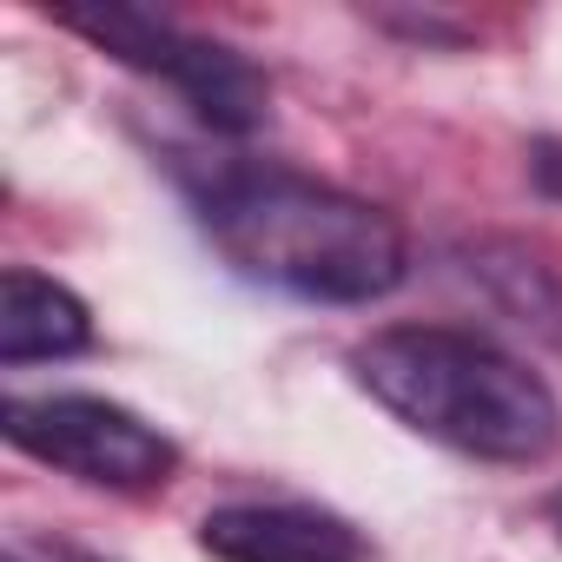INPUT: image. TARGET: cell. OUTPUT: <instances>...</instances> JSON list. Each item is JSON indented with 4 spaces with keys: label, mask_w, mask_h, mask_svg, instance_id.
Listing matches in <instances>:
<instances>
[{
    "label": "cell",
    "mask_w": 562,
    "mask_h": 562,
    "mask_svg": "<svg viewBox=\"0 0 562 562\" xmlns=\"http://www.w3.org/2000/svg\"><path fill=\"white\" fill-rule=\"evenodd\" d=\"M199 225L238 278L312 305H371L404 278L391 212L305 172L218 166L199 186Z\"/></svg>",
    "instance_id": "cell-1"
},
{
    "label": "cell",
    "mask_w": 562,
    "mask_h": 562,
    "mask_svg": "<svg viewBox=\"0 0 562 562\" xmlns=\"http://www.w3.org/2000/svg\"><path fill=\"white\" fill-rule=\"evenodd\" d=\"M351 371L397 424L483 463H536L562 437L555 391L470 331L391 325L351 351Z\"/></svg>",
    "instance_id": "cell-2"
},
{
    "label": "cell",
    "mask_w": 562,
    "mask_h": 562,
    "mask_svg": "<svg viewBox=\"0 0 562 562\" xmlns=\"http://www.w3.org/2000/svg\"><path fill=\"white\" fill-rule=\"evenodd\" d=\"M0 430L14 450L80 476V483H106V490H153L172 476L179 450L133 417L126 404L106 397H80V391H54V397H8L0 404Z\"/></svg>",
    "instance_id": "cell-3"
},
{
    "label": "cell",
    "mask_w": 562,
    "mask_h": 562,
    "mask_svg": "<svg viewBox=\"0 0 562 562\" xmlns=\"http://www.w3.org/2000/svg\"><path fill=\"white\" fill-rule=\"evenodd\" d=\"M74 34H87L93 47H106L113 60L139 67V74H159L166 87L186 93V106L199 120H212L218 133H251L265 120V80L218 41H199V34H179L172 21L146 14V8H67L60 14Z\"/></svg>",
    "instance_id": "cell-4"
},
{
    "label": "cell",
    "mask_w": 562,
    "mask_h": 562,
    "mask_svg": "<svg viewBox=\"0 0 562 562\" xmlns=\"http://www.w3.org/2000/svg\"><path fill=\"white\" fill-rule=\"evenodd\" d=\"M199 542L218 562H371L364 536L345 516L305 503H232L199 522Z\"/></svg>",
    "instance_id": "cell-5"
},
{
    "label": "cell",
    "mask_w": 562,
    "mask_h": 562,
    "mask_svg": "<svg viewBox=\"0 0 562 562\" xmlns=\"http://www.w3.org/2000/svg\"><path fill=\"white\" fill-rule=\"evenodd\" d=\"M93 345L87 305L54 285V278L14 265L0 278V364H41V358H74Z\"/></svg>",
    "instance_id": "cell-6"
},
{
    "label": "cell",
    "mask_w": 562,
    "mask_h": 562,
    "mask_svg": "<svg viewBox=\"0 0 562 562\" xmlns=\"http://www.w3.org/2000/svg\"><path fill=\"white\" fill-rule=\"evenodd\" d=\"M536 179L562 199V146H542V153H536Z\"/></svg>",
    "instance_id": "cell-7"
},
{
    "label": "cell",
    "mask_w": 562,
    "mask_h": 562,
    "mask_svg": "<svg viewBox=\"0 0 562 562\" xmlns=\"http://www.w3.org/2000/svg\"><path fill=\"white\" fill-rule=\"evenodd\" d=\"M555 529H562V496H555Z\"/></svg>",
    "instance_id": "cell-8"
}]
</instances>
